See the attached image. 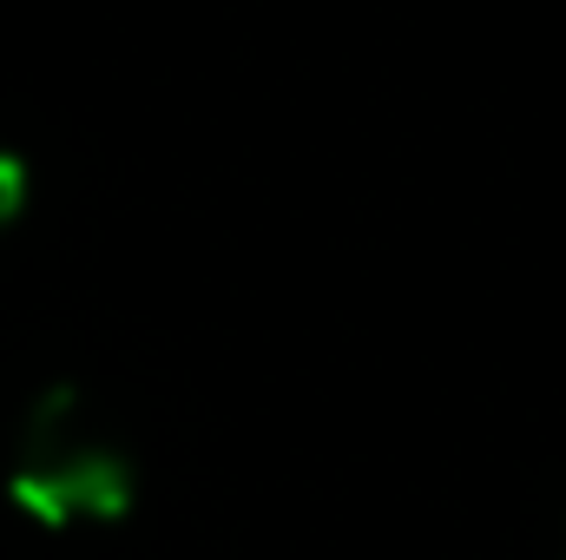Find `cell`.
<instances>
[{
	"instance_id": "cell-1",
	"label": "cell",
	"mask_w": 566,
	"mask_h": 560,
	"mask_svg": "<svg viewBox=\"0 0 566 560\" xmlns=\"http://www.w3.org/2000/svg\"><path fill=\"white\" fill-rule=\"evenodd\" d=\"M7 501L46 528V535H80V528H113L139 501V468L126 442L106 428L86 390L46 383L13 428V462H7Z\"/></svg>"
},
{
	"instance_id": "cell-2",
	"label": "cell",
	"mask_w": 566,
	"mask_h": 560,
	"mask_svg": "<svg viewBox=\"0 0 566 560\" xmlns=\"http://www.w3.org/2000/svg\"><path fill=\"white\" fill-rule=\"evenodd\" d=\"M27 198H33V172H27V158H20V152H7V145H0V238L27 218Z\"/></svg>"
}]
</instances>
